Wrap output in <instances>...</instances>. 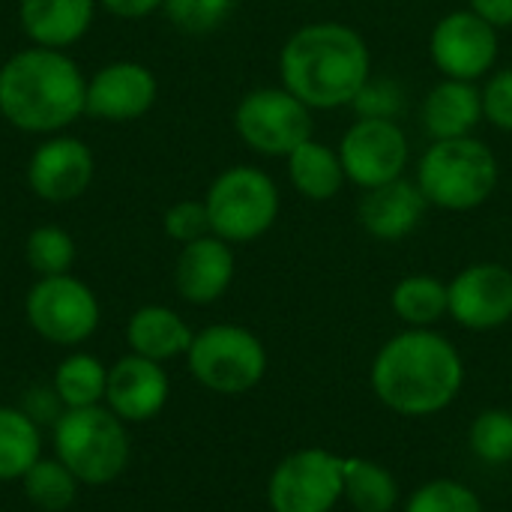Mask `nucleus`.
Listing matches in <instances>:
<instances>
[{"instance_id": "obj_8", "label": "nucleus", "mask_w": 512, "mask_h": 512, "mask_svg": "<svg viewBox=\"0 0 512 512\" xmlns=\"http://www.w3.org/2000/svg\"><path fill=\"white\" fill-rule=\"evenodd\" d=\"M234 129L249 150L288 159L312 138V108L285 87H258L237 102Z\"/></svg>"}, {"instance_id": "obj_4", "label": "nucleus", "mask_w": 512, "mask_h": 512, "mask_svg": "<svg viewBox=\"0 0 512 512\" xmlns=\"http://www.w3.org/2000/svg\"><path fill=\"white\" fill-rule=\"evenodd\" d=\"M417 186L435 207L474 210L489 201L498 186V159L471 135L435 141L420 159Z\"/></svg>"}, {"instance_id": "obj_5", "label": "nucleus", "mask_w": 512, "mask_h": 512, "mask_svg": "<svg viewBox=\"0 0 512 512\" xmlns=\"http://www.w3.org/2000/svg\"><path fill=\"white\" fill-rule=\"evenodd\" d=\"M54 450L75 480L87 486H105L129 465V435L123 420L102 405L66 408L54 423Z\"/></svg>"}, {"instance_id": "obj_19", "label": "nucleus", "mask_w": 512, "mask_h": 512, "mask_svg": "<svg viewBox=\"0 0 512 512\" xmlns=\"http://www.w3.org/2000/svg\"><path fill=\"white\" fill-rule=\"evenodd\" d=\"M426 195L420 192L417 183L411 180H390L378 189H366L360 201V225L375 237V240H405L426 216Z\"/></svg>"}, {"instance_id": "obj_21", "label": "nucleus", "mask_w": 512, "mask_h": 512, "mask_svg": "<svg viewBox=\"0 0 512 512\" xmlns=\"http://www.w3.org/2000/svg\"><path fill=\"white\" fill-rule=\"evenodd\" d=\"M195 333L168 306H141L126 324V342L132 354L165 363L189 351Z\"/></svg>"}, {"instance_id": "obj_35", "label": "nucleus", "mask_w": 512, "mask_h": 512, "mask_svg": "<svg viewBox=\"0 0 512 512\" xmlns=\"http://www.w3.org/2000/svg\"><path fill=\"white\" fill-rule=\"evenodd\" d=\"M105 12H111L114 18H123V21H138V18H147L153 15L156 9H162L165 0H96Z\"/></svg>"}, {"instance_id": "obj_14", "label": "nucleus", "mask_w": 512, "mask_h": 512, "mask_svg": "<svg viewBox=\"0 0 512 512\" xmlns=\"http://www.w3.org/2000/svg\"><path fill=\"white\" fill-rule=\"evenodd\" d=\"M159 96V81L150 66L138 60H111L87 78L84 114L102 123L141 120Z\"/></svg>"}, {"instance_id": "obj_20", "label": "nucleus", "mask_w": 512, "mask_h": 512, "mask_svg": "<svg viewBox=\"0 0 512 512\" xmlns=\"http://www.w3.org/2000/svg\"><path fill=\"white\" fill-rule=\"evenodd\" d=\"M420 117L435 141L465 138L483 117V93L474 87V81L447 78L429 90Z\"/></svg>"}, {"instance_id": "obj_27", "label": "nucleus", "mask_w": 512, "mask_h": 512, "mask_svg": "<svg viewBox=\"0 0 512 512\" xmlns=\"http://www.w3.org/2000/svg\"><path fill=\"white\" fill-rule=\"evenodd\" d=\"M21 486L30 504L45 512L69 510L78 495V480L60 459H39L21 477Z\"/></svg>"}, {"instance_id": "obj_17", "label": "nucleus", "mask_w": 512, "mask_h": 512, "mask_svg": "<svg viewBox=\"0 0 512 512\" xmlns=\"http://www.w3.org/2000/svg\"><path fill=\"white\" fill-rule=\"evenodd\" d=\"M231 279H234V252L231 243L219 240L216 234L192 240L180 249L174 267V285L186 303L207 306L219 300L231 288Z\"/></svg>"}, {"instance_id": "obj_11", "label": "nucleus", "mask_w": 512, "mask_h": 512, "mask_svg": "<svg viewBox=\"0 0 512 512\" xmlns=\"http://www.w3.org/2000/svg\"><path fill=\"white\" fill-rule=\"evenodd\" d=\"M345 177L363 189L399 180L408 165V138L396 120L360 117L339 144Z\"/></svg>"}, {"instance_id": "obj_28", "label": "nucleus", "mask_w": 512, "mask_h": 512, "mask_svg": "<svg viewBox=\"0 0 512 512\" xmlns=\"http://www.w3.org/2000/svg\"><path fill=\"white\" fill-rule=\"evenodd\" d=\"M24 255L36 276H63L75 264V240L60 225H39L27 234Z\"/></svg>"}, {"instance_id": "obj_26", "label": "nucleus", "mask_w": 512, "mask_h": 512, "mask_svg": "<svg viewBox=\"0 0 512 512\" xmlns=\"http://www.w3.org/2000/svg\"><path fill=\"white\" fill-rule=\"evenodd\" d=\"M345 498L357 512H390L399 501V486L387 468L345 459Z\"/></svg>"}, {"instance_id": "obj_2", "label": "nucleus", "mask_w": 512, "mask_h": 512, "mask_svg": "<svg viewBox=\"0 0 512 512\" xmlns=\"http://www.w3.org/2000/svg\"><path fill=\"white\" fill-rule=\"evenodd\" d=\"M372 57L366 39L339 21L306 24L282 45V87L303 105L333 111L351 105L366 87Z\"/></svg>"}, {"instance_id": "obj_31", "label": "nucleus", "mask_w": 512, "mask_h": 512, "mask_svg": "<svg viewBox=\"0 0 512 512\" xmlns=\"http://www.w3.org/2000/svg\"><path fill=\"white\" fill-rule=\"evenodd\" d=\"M405 512H483V504L468 486L456 480H435L411 495Z\"/></svg>"}, {"instance_id": "obj_22", "label": "nucleus", "mask_w": 512, "mask_h": 512, "mask_svg": "<svg viewBox=\"0 0 512 512\" xmlns=\"http://www.w3.org/2000/svg\"><path fill=\"white\" fill-rule=\"evenodd\" d=\"M288 177L303 198L330 201L345 183V168L336 150L309 138L288 156Z\"/></svg>"}, {"instance_id": "obj_1", "label": "nucleus", "mask_w": 512, "mask_h": 512, "mask_svg": "<svg viewBox=\"0 0 512 512\" xmlns=\"http://www.w3.org/2000/svg\"><path fill=\"white\" fill-rule=\"evenodd\" d=\"M87 75L57 48H21L0 66V117L27 135H57L84 117Z\"/></svg>"}, {"instance_id": "obj_18", "label": "nucleus", "mask_w": 512, "mask_h": 512, "mask_svg": "<svg viewBox=\"0 0 512 512\" xmlns=\"http://www.w3.org/2000/svg\"><path fill=\"white\" fill-rule=\"evenodd\" d=\"M96 0H18V24L30 45L66 51L96 21Z\"/></svg>"}, {"instance_id": "obj_29", "label": "nucleus", "mask_w": 512, "mask_h": 512, "mask_svg": "<svg viewBox=\"0 0 512 512\" xmlns=\"http://www.w3.org/2000/svg\"><path fill=\"white\" fill-rule=\"evenodd\" d=\"M237 6L240 0H165L162 12L177 30L201 36L222 27Z\"/></svg>"}, {"instance_id": "obj_15", "label": "nucleus", "mask_w": 512, "mask_h": 512, "mask_svg": "<svg viewBox=\"0 0 512 512\" xmlns=\"http://www.w3.org/2000/svg\"><path fill=\"white\" fill-rule=\"evenodd\" d=\"M450 315L468 330H495L512 318V270L504 264H474L450 285Z\"/></svg>"}, {"instance_id": "obj_24", "label": "nucleus", "mask_w": 512, "mask_h": 512, "mask_svg": "<svg viewBox=\"0 0 512 512\" xmlns=\"http://www.w3.org/2000/svg\"><path fill=\"white\" fill-rule=\"evenodd\" d=\"M108 369L93 354H69L54 372V393L63 408H93L105 399Z\"/></svg>"}, {"instance_id": "obj_34", "label": "nucleus", "mask_w": 512, "mask_h": 512, "mask_svg": "<svg viewBox=\"0 0 512 512\" xmlns=\"http://www.w3.org/2000/svg\"><path fill=\"white\" fill-rule=\"evenodd\" d=\"M483 117H489L492 126L512 132V69H501L489 78L483 90Z\"/></svg>"}, {"instance_id": "obj_25", "label": "nucleus", "mask_w": 512, "mask_h": 512, "mask_svg": "<svg viewBox=\"0 0 512 512\" xmlns=\"http://www.w3.org/2000/svg\"><path fill=\"white\" fill-rule=\"evenodd\" d=\"M393 312L411 327H429L450 312L447 285L435 276H408L393 288Z\"/></svg>"}, {"instance_id": "obj_16", "label": "nucleus", "mask_w": 512, "mask_h": 512, "mask_svg": "<svg viewBox=\"0 0 512 512\" xmlns=\"http://www.w3.org/2000/svg\"><path fill=\"white\" fill-rule=\"evenodd\" d=\"M168 402V375L162 363L129 354L108 369L105 405L123 423L153 420Z\"/></svg>"}, {"instance_id": "obj_33", "label": "nucleus", "mask_w": 512, "mask_h": 512, "mask_svg": "<svg viewBox=\"0 0 512 512\" xmlns=\"http://www.w3.org/2000/svg\"><path fill=\"white\" fill-rule=\"evenodd\" d=\"M360 117H381V120H393L402 111V90L390 81H366V87L357 93V99L351 102Z\"/></svg>"}, {"instance_id": "obj_30", "label": "nucleus", "mask_w": 512, "mask_h": 512, "mask_svg": "<svg viewBox=\"0 0 512 512\" xmlns=\"http://www.w3.org/2000/svg\"><path fill=\"white\" fill-rule=\"evenodd\" d=\"M471 450L489 462L504 465L512 459V414L507 411H483L471 426Z\"/></svg>"}, {"instance_id": "obj_9", "label": "nucleus", "mask_w": 512, "mask_h": 512, "mask_svg": "<svg viewBox=\"0 0 512 512\" xmlns=\"http://www.w3.org/2000/svg\"><path fill=\"white\" fill-rule=\"evenodd\" d=\"M24 312L30 327L51 345H81L99 327V300L72 273L39 276L27 291Z\"/></svg>"}, {"instance_id": "obj_13", "label": "nucleus", "mask_w": 512, "mask_h": 512, "mask_svg": "<svg viewBox=\"0 0 512 512\" xmlns=\"http://www.w3.org/2000/svg\"><path fill=\"white\" fill-rule=\"evenodd\" d=\"M96 177L93 150L66 132L42 138L27 159V186L39 201L69 204L78 201Z\"/></svg>"}, {"instance_id": "obj_36", "label": "nucleus", "mask_w": 512, "mask_h": 512, "mask_svg": "<svg viewBox=\"0 0 512 512\" xmlns=\"http://www.w3.org/2000/svg\"><path fill=\"white\" fill-rule=\"evenodd\" d=\"M471 9L492 27H512V0H471Z\"/></svg>"}, {"instance_id": "obj_7", "label": "nucleus", "mask_w": 512, "mask_h": 512, "mask_svg": "<svg viewBox=\"0 0 512 512\" xmlns=\"http://www.w3.org/2000/svg\"><path fill=\"white\" fill-rule=\"evenodd\" d=\"M186 357L195 381L222 396L252 390L267 372V351L261 339L237 324L204 327L195 333Z\"/></svg>"}, {"instance_id": "obj_32", "label": "nucleus", "mask_w": 512, "mask_h": 512, "mask_svg": "<svg viewBox=\"0 0 512 512\" xmlns=\"http://www.w3.org/2000/svg\"><path fill=\"white\" fill-rule=\"evenodd\" d=\"M162 228L171 240H177L180 246L192 243V240H201L210 231V216H207V207L204 201H177L165 210L162 216Z\"/></svg>"}, {"instance_id": "obj_3", "label": "nucleus", "mask_w": 512, "mask_h": 512, "mask_svg": "<svg viewBox=\"0 0 512 512\" xmlns=\"http://www.w3.org/2000/svg\"><path fill=\"white\" fill-rule=\"evenodd\" d=\"M465 381L462 357L450 339L426 327L393 336L375 357L372 387L378 399L405 417H426L447 408Z\"/></svg>"}, {"instance_id": "obj_6", "label": "nucleus", "mask_w": 512, "mask_h": 512, "mask_svg": "<svg viewBox=\"0 0 512 512\" xmlns=\"http://www.w3.org/2000/svg\"><path fill=\"white\" fill-rule=\"evenodd\" d=\"M204 207L210 231L225 243H252L264 237L279 216V186L252 165L225 168L207 189Z\"/></svg>"}, {"instance_id": "obj_10", "label": "nucleus", "mask_w": 512, "mask_h": 512, "mask_svg": "<svg viewBox=\"0 0 512 512\" xmlns=\"http://www.w3.org/2000/svg\"><path fill=\"white\" fill-rule=\"evenodd\" d=\"M345 495V459L327 450H300L270 477L273 512H330Z\"/></svg>"}, {"instance_id": "obj_12", "label": "nucleus", "mask_w": 512, "mask_h": 512, "mask_svg": "<svg viewBox=\"0 0 512 512\" xmlns=\"http://www.w3.org/2000/svg\"><path fill=\"white\" fill-rule=\"evenodd\" d=\"M429 54L447 78L477 81L498 60V27H492L474 9H459L444 15L432 36Z\"/></svg>"}, {"instance_id": "obj_23", "label": "nucleus", "mask_w": 512, "mask_h": 512, "mask_svg": "<svg viewBox=\"0 0 512 512\" xmlns=\"http://www.w3.org/2000/svg\"><path fill=\"white\" fill-rule=\"evenodd\" d=\"M42 459L39 423L18 408L0 405V483L21 480Z\"/></svg>"}]
</instances>
